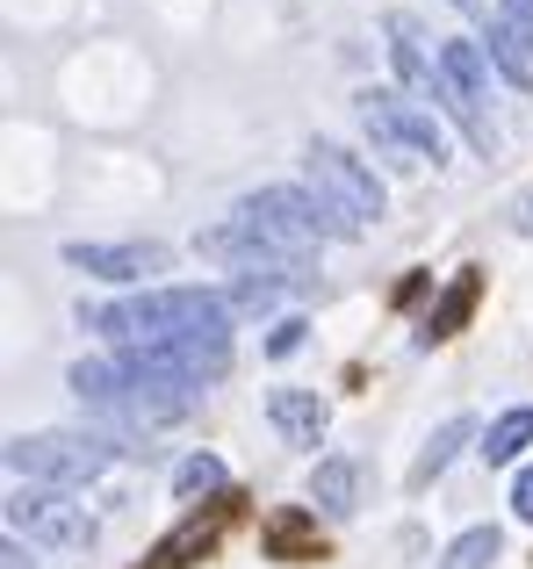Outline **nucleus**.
<instances>
[{
	"mask_svg": "<svg viewBox=\"0 0 533 569\" xmlns=\"http://www.w3.org/2000/svg\"><path fill=\"white\" fill-rule=\"evenodd\" d=\"M231 325V296L224 289H195V281H152L138 296L115 303H80V332H101L109 347H152V339H181V332H217Z\"/></svg>",
	"mask_w": 533,
	"mask_h": 569,
	"instance_id": "1",
	"label": "nucleus"
},
{
	"mask_svg": "<svg viewBox=\"0 0 533 569\" xmlns=\"http://www.w3.org/2000/svg\"><path fill=\"white\" fill-rule=\"evenodd\" d=\"M115 461H123L115 432H22V440H8V476L43 490H80L109 476Z\"/></svg>",
	"mask_w": 533,
	"mask_h": 569,
	"instance_id": "2",
	"label": "nucleus"
},
{
	"mask_svg": "<svg viewBox=\"0 0 533 569\" xmlns=\"http://www.w3.org/2000/svg\"><path fill=\"white\" fill-rule=\"evenodd\" d=\"M353 109H361V130L375 138V152L390 167H447V130L425 109H411L396 87H368Z\"/></svg>",
	"mask_w": 533,
	"mask_h": 569,
	"instance_id": "3",
	"label": "nucleus"
},
{
	"mask_svg": "<svg viewBox=\"0 0 533 569\" xmlns=\"http://www.w3.org/2000/svg\"><path fill=\"white\" fill-rule=\"evenodd\" d=\"M239 217H253L266 238H281L289 252H310L318 238H361L318 188H253L239 202Z\"/></svg>",
	"mask_w": 533,
	"mask_h": 569,
	"instance_id": "4",
	"label": "nucleus"
},
{
	"mask_svg": "<svg viewBox=\"0 0 533 569\" xmlns=\"http://www.w3.org/2000/svg\"><path fill=\"white\" fill-rule=\"evenodd\" d=\"M491 51H483L476 37H440V101H447V116L469 130V144L476 152H497V123L483 116V101H491Z\"/></svg>",
	"mask_w": 533,
	"mask_h": 569,
	"instance_id": "5",
	"label": "nucleus"
},
{
	"mask_svg": "<svg viewBox=\"0 0 533 569\" xmlns=\"http://www.w3.org/2000/svg\"><path fill=\"white\" fill-rule=\"evenodd\" d=\"M303 173H310V188H318L324 202H332L339 217L353 223V231L382 223V209H390V194H382L375 167H368V159H353L346 144H332V138H310V152H303Z\"/></svg>",
	"mask_w": 533,
	"mask_h": 569,
	"instance_id": "6",
	"label": "nucleus"
},
{
	"mask_svg": "<svg viewBox=\"0 0 533 569\" xmlns=\"http://www.w3.org/2000/svg\"><path fill=\"white\" fill-rule=\"evenodd\" d=\"M8 533L29 548H58V556H80L94 548V519L72 490H43V483H14L8 498Z\"/></svg>",
	"mask_w": 533,
	"mask_h": 569,
	"instance_id": "7",
	"label": "nucleus"
},
{
	"mask_svg": "<svg viewBox=\"0 0 533 569\" xmlns=\"http://www.w3.org/2000/svg\"><path fill=\"white\" fill-rule=\"evenodd\" d=\"M66 267H80V274H94V281H115V289H138V281H152V274H167V267H173V246H159V238H123V246L72 238Z\"/></svg>",
	"mask_w": 533,
	"mask_h": 569,
	"instance_id": "8",
	"label": "nucleus"
},
{
	"mask_svg": "<svg viewBox=\"0 0 533 569\" xmlns=\"http://www.w3.org/2000/svg\"><path fill=\"white\" fill-rule=\"evenodd\" d=\"M483 51H491L497 80L520 87V94H533V0H497Z\"/></svg>",
	"mask_w": 533,
	"mask_h": 569,
	"instance_id": "9",
	"label": "nucleus"
},
{
	"mask_svg": "<svg viewBox=\"0 0 533 569\" xmlns=\"http://www.w3.org/2000/svg\"><path fill=\"white\" fill-rule=\"evenodd\" d=\"M266 426L289 447H318L324 426H332V403H324L318 389H266Z\"/></svg>",
	"mask_w": 533,
	"mask_h": 569,
	"instance_id": "10",
	"label": "nucleus"
},
{
	"mask_svg": "<svg viewBox=\"0 0 533 569\" xmlns=\"http://www.w3.org/2000/svg\"><path fill=\"white\" fill-rule=\"evenodd\" d=\"M390 58H396V72H404L411 94H440V51H425L419 14H404V8L390 14Z\"/></svg>",
	"mask_w": 533,
	"mask_h": 569,
	"instance_id": "11",
	"label": "nucleus"
},
{
	"mask_svg": "<svg viewBox=\"0 0 533 569\" xmlns=\"http://www.w3.org/2000/svg\"><path fill=\"white\" fill-rule=\"evenodd\" d=\"M526 447H533V403H512V411H497L491 426H483V447H476V455L491 461V469H512Z\"/></svg>",
	"mask_w": 533,
	"mask_h": 569,
	"instance_id": "12",
	"label": "nucleus"
},
{
	"mask_svg": "<svg viewBox=\"0 0 533 569\" xmlns=\"http://www.w3.org/2000/svg\"><path fill=\"white\" fill-rule=\"evenodd\" d=\"M353 490H361V469H353L346 455H332V461L310 469V505H318L324 519H346L353 512Z\"/></svg>",
	"mask_w": 533,
	"mask_h": 569,
	"instance_id": "13",
	"label": "nucleus"
},
{
	"mask_svg": "<svg viewBox=\"0 0 533 569\" xmlns=\"http://www.w3.org/2000/svg\"><path fill=\"white\" fill-rule=\"evenodd\" d=\"M289 281H303V274H281V267H253V274H239V281L224 289V296H231V318H239V310H245V318H260V310H274Z\"/></svg>",
	"mask_w": 533,
	"mask_h": 569,
	"instance_id": "14",
	"label": "nucleus"
},
{
	"mask_svg": "<svg viewBox=\"0 0 533 569\" xmlns=\"http://www.w3.org/2000/svg\"><path fill=\"white\" fill-rule=\"evenodd\" d=\"M469 432H476L469 418H447V426H440L433 440H425V455L411 461V483H433V476H447V461L462 455V440H469Z\"/></svg>",
	"mask_w": 533,
	"mask_h": 569,
	"instance_id": "15",
	"label": "nucleus"
},
{
	"mask_svg": "<svg viewBox=\"0 0 533 569\" xmlns=\"http://www.w3.org/2000/svg\"><path fill=\"white\" fill-rule=\"evenodd\" d=\"M497 556H505V533L497 527H469L447 541V556H440V569H491Z\"/></svg>",
	"mask_w": 533,
	"mask_h": 569,
	"instance_id": "16",
	"label": "nucleus"
},
{
	"mask_svg": "<svg viewBox=\"0 0 533 569\" xmlns=\"http://www.w3.org/2000/svg\"><path fill=\"white\" fill-rule=\"evenodd\" d=\"M231 483V469L217 455H188L181 469H173V490H181V498H210V490H224Z\"/></svg>",
	"mask_w": 533,
	"mask_h": 569,
	"instance_id": "17",
	"label": "nucleus"
},
{
	"mask_svg": "<svg viewBox=\"0 0 533 569\" xmlns=\"http://www.w3.org/2000/svg\"><path fill=\"white\" fill-rule=\"evenodd\" d=\"M469 296H476V281H454V296H447V303H440V310H433V318H425V332H419V339H425V347H433V339H447V332H454V325H462V310H469Z\"/></svg>",
	"mask_w": 533,
	"mask_h": 569,
	"instance_id": "18",
	"label": "nucleus"
},
{
	"mask_svg": "<svg viewBox=\"0 0 533 569\" xmlns=\"http://www.w3.org/2000/svg\"><path fill=\"white\" fill-rule=\"evenodd\" d=\"M303 332H310V325H303V318H281V325H274V332H266V353H274V361H289V353H295V347H303Z\"/></svg>",
	"mask_w": 533,
	"mask_h": 569,
	"instance_id": "19",
	"label": "nucleus"
},
{
	"mask_svg": "<svg viewBox=\"0 0 533 569\" xmlns=\"http://www.w3.org/2000/svg\"><path fill=\"white\" fill-rule=\"evenodd\" d=\"M512 512H520L526 527H533V461H526L520 476H512Z\"/></svg>",
	"mask_w": 533,
	"mask_h": 569,
	"instance_id": "20",
	"label": "nucleus"
},
{
	"mask_svg": "<svg viewBox=\"0 0 533 569\" xmlns=\"http://www.w3.org/2000/svg\"><path fill=\"white\" fill-rule=\"evenodd\" d=\"M0 569H37V562H29V548L14 541V533H8V548H0Z\"/></svg>",
	"mask_w": 533,
	"mask_h": 569,
	"instance_id": "21",
	"label": "nucleus"
},
{
	"mask_svg": "<svg viewBox=\"0 0 533 569\" xmlns=\"http://www.w3.org/2000/svg\"><path fill=\"white\" fill-rule=\"evenodd\" d=\"M454 8H462V14H483V0H454Z\"/></svg>",
	"mask_w": 533,
	"mask_h": 569,
	"instance_id": "22",
	"label": "nucleus"
}]
</instances>
